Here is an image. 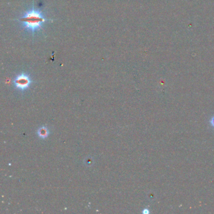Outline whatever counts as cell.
<instances>
[{"instance_id": "obj_4", "label": "cell", "mask_w": 214, "mask_h": 214, "mask_svg": "<svg viewBox=\"0 0 214 214\" xmlns=\"http://www.w3.org/2000/svg\"><path fill=\"white\" fill-rule=\"evenodd\" d=\"M210 124H211V125L213 127H214V116L212 117V118L210 120Z\"/></svg>"}, {"instance_id": "obj_5", "label": "cell", "mask_w": 214, "mask_h": 214, "mask_svg": "<svg viewBox=\"0 0 214 214\" xmlns=\"http://www.w3.org/2000/svg\"><path fill=\"white\" fill-rule=\"evenodd\" d=\"M149 213V212L148 209H144V210L143 211V213H144V214H148Z\"/></svg>"}, {"instance_id": "obj_1", "label": "cell", "mask_w": 214, "mask_h": 214, "mask_svg": "<svg viewBox=\"0 0 214 214\" xmlns=\"http://www.w3.org/2000/svg\"><path fill=\"white\" fill-rule=\"evenodd\" d=\"M19 21L23 23V26L25 30L34 34L41 29L43 24L47 22V20L40 11L33 8L32 10L27 11L22 18H20Z\"/></svg>"}, {"instance_id": "obj_3", "label": "cell", "mask_w": 214, "mask_h": 214, "mask_svg": "<svg viewBox=\"0 0 214 214\" xmlns=\"http://www.w3.org/2000/svg\"><path fill=\"white\" fill-rule=\"evenodd\" d=\"M38 134L40 137L45 138L48 135V131L45 127H42L38 129Z\"/></svg>"}, {"instance_id": "obj_2", "label": "cell", "mask_w": 214, "mask_h": 214, "mask_svg": "<svg viewBox=\"0 0 214 214\" xmlns=\"http://www.w3.org/2000/svg\"><path fill=\"white\" fill-rule=\"evenodd\" d=\"M32 82L30 77L26 74H22L18 75L14 80V85L21 90H25L29 87Z\"/></svg>"}]
</instances>
